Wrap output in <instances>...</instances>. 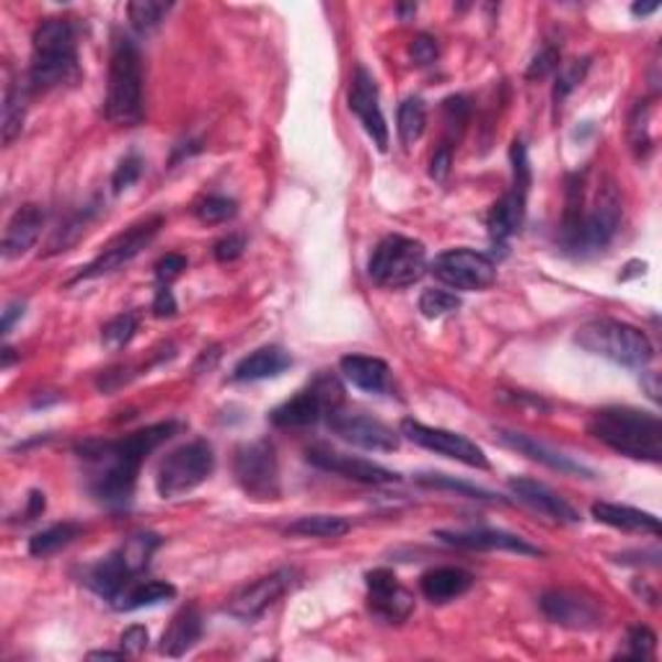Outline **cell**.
Returning <instances> with one entry per match:
<instances>
[{"instance_id": "1", "label": "cell", "mask_w": 662, "mask_h": 662, "mask_svg": "<svg viewBox=\"0 0 662 662\" xmlns=\"http://www.w3.org/2000/svg\"><path fill=\"white\" fill-rule=\"evenodd\" d=\"M176 422H161L138 430L122 441H88L78 445V456L88 464V487L96 500L109 508H124L135 495L140 466L155 448L176 435Z\"/></svg>"}, {"instance_id": "2", "label": "cell", "mask_w": 662, "mask_h": 662, "mask_svg": "<svg viewBox=\"0 0 662 662\" xmlns=\"http://www.w3.org/2000/svg\"><path fill=\"white\" fill-rule=\"evenodd\" d=\"M587 430L595 441L634 460H662V422L650 412L629 406H608L590 416Z\"/></svg>"}, {"instance_id": "3", "label": "cell", "mask_w": 662, "mask_h": 662, "mask_svg": "<svg viewBox=\"0 0 662 662\" xmlns=\"http://www.w3.org/2000/svg\"><path fill=\"white\" fill-rule=\"evenodd\" d=\"M107 119L119 128H132L143 119V63L138 44L124 34L111 40Z\"/></svg>"}, {"instance_id": "4", "label": "cell", "mask_w": 662, "mask_h": 662, "mask_svg": "<svg viewBox=\"0 0 662 662\" xmlns=\"http://www.w3.org/2000/svg\"><path fill=\"white\" fill-rule=\"evenodd\" d=\"M78 70L76 29L68 19H44L32 36V68H29V86L34 91H47Z\"/></svg>"}, {"instance_id": "5", "label": "cell", "mask_w": 662, "mask_h": 662, "mask_svg": "<svg viewBox=\"0 0 662 662\" xmlns=\"http://www.w3.org/2000/svg\"><path fill=\"white\" fill-rule=\"evenodd\" d=\"M575 341L590 355L606 357L623 368H644L654 357L650 337L637 326L616 318H593L575 334Z\"/></svg>"}, {"instance_id": "6", "label": "cell", "mask_w": 662, "mask_h": 662, "mask_svg": "<svg viewBox=\"0 0 662 662\" xmlns=\"http://www.w3.org/2000/svg\"><path fill=\"white\" fill-rule=\"evenodd\" d=\"M161 546V539L155 533H138L130 535L117 552H111L107 560L94 564L86 575V585L91 587L96 595L115 600L132 585L140 572L151 564V556L155 549Z\"/></svg>"}, {"instance_id": "7", "label": "cell", "mask_w": 662, "mask_h": 662, "mask_svg": "<svg viewBox=\"0 0 662 662\" xmlns=\"http://www.w3.org/2000/svg\"><path fill=\"white\" fill-rule=\"evenodd\" d=\"M621 213V197L614 184L598 189V197H595L590 210H587L585 205V213L583 218H579L577 228L562 241L564 251H569V254L575 257H590L604 251L608 243L614 241L616 234H619Z\"/></svg>"}, {"instance_id": "8", "label": "cell", "mask_w": 662, "mask_h": 662, "mask_svg": "<svg viewBox=\"0 0 662 662\" xmlns=\"http://www.w3.org/2000/svg\"><path fill=\"white\" fill-rule=\"evenodd\" d=\"M427 270V251L420 241L406 236H386L370 257L368 274L381 287H409L422 280Z\"/></svg>"}, {"instance_id": "9", "label": "cell", "mask_w": 662, "mask_h": 662, "mask_svg": "<svg viewBox=\"0 0 662 662\" xmlns=\"http://www.w3.org/2000/svg\"><path fill=\"white\" fill-rule=\"evenodd\" d=\"M215 471V453L213 445L205 441H195L171 451L155 476V489L163 500L189 495L192 489L205 485Z\"/></svg>"}, {"instance_id": "10", "label": "cell", "mask_w": 662, "mask_h": 662, "mask_svg": "<svg viewBox=\"0 0 662 662\" xmlns=\"http://www.w3.org/2000/svg\"><path fill=\"white\" fill-rule=\"evenodd\" d=\"M512 161V189L504 195L500 203H495L492 210L487 215V228L495 243L504 247V241L512 238L523 226L525 220V203L528 189H531V163H528L525 145L516 140L510 148Z\"/></svg>"}, {"instance_id": "11", "label": "cell", "mask_w": 662, "mask_h": 662, "mask_svg": "<svg viewBox=\"0 0 662 662\" xmlns=\"http://www.w3.org/2000/svg\"><path fill=\"white\" fill-rule=\"evenodd\" d=\"M341 386L334 376H318L308 389L280 404L270 414L274 427H311L341 404Z\"/></svg>"}, {"instance_id": "12", "label": "cell", "mask_w": 662, "mask_h": 662, "mask_svg": "<svg viewBox=\"0 0 662 662\" xmlns=\"http://www.w3.org/2000/svg\"><path fill=\"white\" fill-rule=\"evenodd\" d=\"M234 474L238 487L254 500H278L280 497V466L278 453L270 441L243 443L236 451Z\"/></svg>"}, {"instance_id": "13", "label": "cell", "mask_w": 662, "mask_h": 662, "mask_svg": "<svg viewBox=\"0 0 662 662\" xmlns=\"http://www.w3.org/2000/svg\"><path fill=\"white\" fill-rule=\"evenodd\" d=\"M430 272H433L435 280H441L443 285H448L451 290H466V293L487 290L489 285H495L497 280V267L492 259L471 249L443 251L441 257H435Z\"/></svg>"}, {"instance_id": "14", "label": "cell", "mask_w": 662, "mask_h": 662, "mask_svg": "<svg viewBox=\"0 0 662 662\" xmlns=\"http://www.w3.org/2000/svg\"><path fill=\"white\" fill-rule=\"evenodd\" d=\"M161 228H163L161 215H153V218H145V220L135 223V226L124 230V234H119L115 241H109L107 249H104L91 264L84 267V270L78 272L76 282L78 280H94V278H101V274L117 272L119 267L132 262V259H135L140 251H143L148 243L153 241L155 236H159Z\"/></svg>"}, {"instance_id": "15", "label": "cell", "mask_w": 662, "mask_h": 662, "mask_svg": "<svg viewBox=\"0 0 662 662\" xmlns=\"http://www.w3.org/2000/svg\"><path fill=\"white\" fill-rule=\"evenodd\" d=\"M295 585H297V572L290 567H282L278 572H272V575L259 577L257 583L241 587V590L228 600L226 614L234 616L238 621H254L262 614L270 611L278 600L285 598Z\"/></svg>"}, {"instance_id": "16", "label": "cell", "mask_w": 662, "mask_h": 662, "mask_svg": "<svg viewBox=\"0 0 662 662\" xmlns=\"http://www.w3.org/2000/svg\"><path fill=\"white\" fill-rule=\"evenodd\" d=\"M401 435L409 437L414 445H420V448H427L437 453V456L453 458L458 460V464L471 466V468H489V458L485 456V451L479 448V445L468 441L466 435L451 433V430L443 427H427L422 425V422L414 420H404L401 422Z\"/></svg>"}, {"instance_id": "17", "label": "cell", "mask_w": 662, "mask_h": 662, "mask_svg": "<svg viewBox=\"0 0 662 662\" xmlns=\"http://www.w3.org/2000/svg\"><path fill=\"white\" fill-rule=\"evenodd\" d=\"M326 420H329L332 433L339 435L345 443L355 445V448L378 451V453H391L399 448V433H393V427H389L381 420H376V416L334 409Z\"/></svg>"}, {"instance_id": "18", "label": "cell", "mask_w": 662, "mask_h": 662, "mask_svg": "<svg viewBox=\"0 0 662 662\" xmlns=\"http://www.w3.org/2000/svg\"><path fill=\"white\" fill-rule=\"evenodd\" d=\"M349 109L360 119V124L378 145V151H386L389 148V124H386V117L381 111L376 78L366 68L355 70L352 86H349Z\"/></svg>"}, {"instance_id": "19", "label": "cell", "mask_w": 662, "mask_h": 662, "mask_svg": "<svg viewBox=\"0 0 662 662\" xmlns=\"http://www.w3.org/2000/svg\"><path fill=\"white\" fill-rule=\"evenodd\" d=\"M308 464H314L322 471L345 476V479L360 481V485H393L399 481V474L391 471L381 464H373L368 458H357V456H347V453L339 451H329V448H311L306 453Z\"/></svg>"}, {"instance_id": "20", "label": "cell", "mask_w": 662, "mask_h": 662, "mask_svg": "<svg viewBox=\"0 0 662 662\" xmlns=\"http://www.w3.org/2000/svg\"><path fill=\"white\" fill-rule=\"evenodd\" d=\"M368 598L370 611L386 623H401L414 611V598L406 587H401L399 577L391 569L368 572Z\"/></svg>"}, {"instance_id": "21", "label": "cell", "mask_w": 662, "mask_h": 662, "mask_svg": "<svg viewBox=\"0 0 662 662\" xmlns=\"http://www.w3.org/2000/svg\"><path fill=\"white\" fill-rule=\"evenodd\" d=\"M546 619L560 623V627L590 631L600 627V608L595 600L572 590H552L541 598Z\"/></svg>"}, {"instance_id": "22", "label": "cell", "mask_w": 662, "mask_h": 662, "mask_svg": "<svg viewBox=\"0 0 662 662\" xmlns=\"http://www.w3.org/2000/svg\"><path fill=\"white\" fill-rule=\"evenodd\" d=\"M437 539L468 552H510L520 556H541V549L528 544L520 535L492 531V528H474V531H437Z\"/></svg>"}, {"instance_id": "23", "label": "cell", "mask_w": 662, "mask_h": 662, "mask_svg": "<svg viewBox=\"0 0 662 662\" xmlns=\"http://www.w3.org/2000/svg\"><path fill=\"white\" fill-rule=\"evenodd\" d=\"M510 492L516 495L520 502L528 504V508L539 512V516L554 520V523H562V525L579 523V512L572 508L564 497L556 495L554 489L541 485V481L525 479V476H516V479H510Z\"/></svg>"}, {"instance_id": "24", "label": "cell", "mask_w": 662, "mask_h": 662, "mask_svg": "<svg viewBox=\"0 0 662 662\" xmlns=\"http://www.w3.org/2000/svg\"><path fill=\"white\" fill-rule=\"evenodd\" d=\"M44 220H47V213L42 210L40 205H24L13 213V218L9 220L3 234V259H19L24 257L29 249L34 247L36 238H40Z\"/></svg>"}, {"instance_id": "25", "label": "cell", "mask_w": 662, "mask_h": 662, "mask_svg": "<svg viewBox=\"0 0 662 662\" xmlns=\"http://www.w3.org/2000/svg\"><path fill=\"white\" fill-rule=\"evenodd\" d=\"M500 441L508 445V448L523 453V456L539 460V464H544L549 468H554V471L560 474H569V476H585V479H590L593 471L590 468H585L583 464H577V460H572L569 456H564V453L554 451L552 445L535 441L531 435L523 433H510V430H502Z\"/></svg>"}, {"instance_id": "26", "label": "cell", "mask_w": 662, "mask_h": 662, "mask_svg": "<svg viewBox=\"0 0 662 662\" xmlns=\"http://www.w3.org/2000/svg\"><path fill=\"white\" fill-rule=\"evenodd\" d=\"M203 637V616L195 606H184L174 619H171L169 629L161 637V654L166 658H182Z\"/></svg>"}, {"instance_id": "27", "label": "cell", "mask_w": 662, "mask_h": 662, "mask_svg": "<svg viewBox=\"0 0 662 662\" xmlns=\"http://www.w3.org/2000/svg\"><path fill=\"white\" fill-rule=\"evenodd\" d=\"M593 518L598 520V523L616 528V531L660 535V520L654 518L652 512L629 508V504L595 502V504H593Z\"/></svg>"}, {"instance_id": "28", "label": "cell", "mask_w": 662, "mask_h": 662, "mask_svg": "<svg viewBox=\"0 0 662 662\" xmlns=\"http://www.w3.org/2000/svg\"><path fill=\"white\" fill-rule=\"evenodd\" d=\"M474 577L460 567H435L422 575L420 587L430 604H448L471 590Z\"/></svg>"}, {"instance_id": "29", "label": "cell", "mask_w": 662, "mask_h": 662, "mask_svg": "<svg viewBox=\"0 0 662 662\" xmlns=\"http://www.w3.org/2000/svg\"><path fill=\"white\" fill-rule=\"evenodd\" d=\"M290 366L293 357L282 347H259L234 368V381H267L282 376Z\"/></svg>"}, {"instance_id": "30", "label": "cell", "mask_w": 662, "mask_h": 662, "mask_svg": "<svg viewBox=\"0 0 662 662\" xmlns=\"http://www.w3.org/2000/svg\"><path fill=\"white\" fill-rule=\"evenodd\" d=\"M339 368L341 376L360 391L381 393L386 391V386H389V366H386L381 357L347 355L341 357Z\"/></svg>"}, {"instance_id": "31", "label": "cell", "mask_w": 662, "mask_h": 662, "mask_svg": "<svg viewBox=\"0 0 662 662\" xmlns=\"http://www.w3.org/2000/svg\"><path fill=\"white\" fill-rule=\"evenodd\" d=\"M176 595V587L171 583H161V579H148V583L130 585L119 598L115 600L117 611H140V608L159 606L163 600H171Z\"/></svg>"}, {"instance_id": "32", "label": "cell", "mask_w": 662, "mask_h": 662, "mask_svg": "<svg viewBox=\"0 0 662 662\" xmlns=\"http://www.w3.org/2000/svg\"><path fill=\"white\" fill-rule=\"evenodd\" d=\"M24 119H26V88H21V84L11 80L6 86V96H3V143L11 145L13 140L21 135L24 130Z\"/></svg>"}, {"instance_id": "33", "label": "cell", "mask_w": 662, "mask_h": 662, "mask_svg": "<svg viewBox=\"0 0 662 662\" xmlns=\"http://www.w3.org/2000/svg\"><path fill=\"white\" fill-rule=\"evenodd\" d=\"M80 535V525L78 523H57L47 528V531L34 533L32 539H29V554L32 556H52L57 554L59 549H65L68 544H73Z\"/></svg>"}, {"instance_id": "34", "label": "cell", "mask_w": 662, "mask_h": 662, "mask_svg": "<svg viewBox=\"0 0 662 662\" xmlns=\"http://www.w3.org/2000/svg\"><path fill=\"white\" fill-rule=\"evenodd\" d=\"M349 531V523L339 516H306L287 525V533L306 539H339Z\"/></svg>"}, {"instance_id": "35", "label": "cell", "mask_w": 662, "mask_h": 662, "mask_svg": "<svg viewBox=\"0 0 662 662\" xmlns=\"http://www.w3.org/2000/svg\"><path fill=\"white\" fill-rule=\"evenodd\" d=\"M427 124V109L422 99H406L399 107V138L406 148H412L422 138Z\"/></svg>"}, {"instance_id": "36", "label": "cell", "mask_w": 662, "mask_h": 662, "mask_svg": "<svg viewBox=\"0 0 662 662\" xmlns=\"http://www.w3.org/2000/svg\"><path fill=\"white\" fill-rule=\"evenodd\" d=\"M169 11L171 3H163V0H135V3L128 6L130 24L138 34H151L153 29H159Z\"/></svg>"}, {"instance_id": "37", "label": "cell", "mask_w": 662, "mask_h": 662, "mask_svg": "<svg viewBox=\"0 0 662 662\" xmlns=\"http://www.w3.org/2000/svg\"><path fill=\"white\" fill-rule=\"evenodd\" d=\"M416 481H420L422 487H433V489H451V492H458L464 497H471V500H485V502H500V497H495L492 492H487V489L466 485V481L453 479L448 474H420L416 476Z\"/></svg>"}, {"instance_id": "38", "label": "cell", "mask_w": 662, "mask_h": 662, "mask_svg": "<svg viewBox=\"0 0 662 662\" xmlns=\"http://www.w3.org/2000/svg\"><path fill=\"white\" fill-rule=\"evenodd\" d=\"M138 332V314H119L111 322L104 324L101 329V341L107 349H122L130 345L132 337Z\"/></svg>"}, {"instance_id": "39", "label": "cell", "mask_w": 662, "mask_h": 662, "mask_svg": "<svg viewBox=\"0 0 662 662\" xmlns=\"http://www.w3.org/2000/svg\"><path fill=\"white\" fill-rule=\"evenodd\" d=\"M460 308V301L456 293L448 290H425L420 297V311L425 318H443L456 314Z\"/></svg>"}, {"instance_id": "40", "label": "cell", "mask_w": 662, "mask_h": 662, "mask_svg": "<svg viewBox=\"0 0 662 662\" xmlns=\"http://www.w3.org/2000/svg\"><path fill=\"white\" fill-rule=\"evenodd\" d=\"M587 68H590V59H572V63L562 65L560 76H556V86H554L556 104L567 99V96L575 91L579 84H583Z\"/></svg>"}, {"instance_id": "41", "label": "cell", "mask_w": 662, "mask_h": 662, "mask_svg": "<svg viewBox=\"0 0 662 662\" xmlns=\"http://www.w3.org/2000/svg\"><path fill=\"white\" fill-rule=\"evenodd\" d=\"M236 213H238V205L234 203V199L220 197V195H210V197L199 199V203L195 205V215L203 223H226L234 218Z\"/></svg>"}, {"instance_id": "42", "label": "cell", "mask_w": 662, "mask_h": 662, "mask_svg": "<svg viewBox=\"0 0 662 662\" xmlns=\"http://www.w3.org/2000/svg\"><path fill=\"white\" fill-rule=\"evenodd\" d=\"M140 174H143V161H140V155H124L115 169V176H111V189H115V195H122L124 189H130L140 178Z\"/></svg>"}, {"instance_id": "43", "label": "cell", "mask_w": 662, "mask_h": 662, "mask_svg": "<svg viewBox=\"0 0 662 662\" xmlns=\"http://www.w3.org/2000/svg\"><path fill=\"white\" fill-rule=\"evenodd\" d=\"M560 68V50L556 47H544L539 55L533 57V63L528 65V80H541Z\"/></svg>"}, {"instance_id": "44", "label": "cell", "mask_w": 662, "mask_h": 662, "mask_svg": "<svg viewBox=\"0 0 662 662\" xmlns=\"http://www.w3.org/2000/svg\"><path fill=\"white\" fill-rule=\"evenodd\" d=\"M627 644H629V650H627L629 658H642V660H647L654 652L658 637H654L652 631L647 629V627H634V629L629 631Z\"/></svg>"}, {"instance_id": "45", "label": "cell", "mask_w": 662, "mask_h": 662, "mask_svg": "<svg viewBox=\"0 0 662 662\" xmlns=\"http://www.w3.org/2000/svg\"><path fill=\"white\" fill-rule=\"evenodd\" d=\"M243 249H247V238L230 234L215 243V259H218V262H236V259L243 254Z\"/></svg>"}, {"instance_id": "46", "label": "cell", "mask_w": 662, "mask_h": 662, "mask_svg": "<svg viewBox=\"0 0 662 662\" xmlns=\"http://www.w3.org/2000/svg\"><path fill=\"white\" fill-rule=\"evenodd\" d=\"M184 270H187V257L166 254L159 264H155V278L161 280V285H169V282L176 280Z\"/></svg>"}, {"instance_id": "47", "label": "cell", "mask_w": 662, "mask_h": 662, "mask_svg": "<svg viewBox=\"0 0 662 662\" xmlns=\"http://www.w3.org/2000/svg\"><path fill=\"white\" fill-rule=\"evenodd\" d=\"M409 52H412V59H414L416 65H433L435 59H437V42L433 40V36L420 34L412 42V47H409Z\"/></svg>"}, {"instance_id": "48", "label": "cell", "mask_w": 662, "mask_h": 662, "mask_svg": "<svg viewBox=\"0 0 662 662\" xmlns=\"http://www.w3.org/2000/svg\"><path fill=\"white\" fill-rule=\"evenodd\" d=\"M119 642H122V650L128 654H140L148 647V629L145 627L124 629L122 637H119Z\"/></svg>"}, {"instance_id": "49", "label": "cell", "mask_w": 662, "mask_h": 662, "mask_svg": "<svg viewBox=\"0 0 662 662\" xmlns=\"http://www.w3.org/2000/svg\"><path fill=\"white\" fill-rule=\"evenodd\" d=\"M451 163L453 151H448V148H437L433 161H430V176H433L435 182H443V178L451 174Z\"/></svg>"}, {"instance_id": "50", "label": "cell", "mask_w": 662, "mask_h": 662, "mask_svg": "<svg viewBox=\"0 0 662 662\" xmlns=\"http://www.w3.org/2000/svg\"><path fill=\"white\" fill-rule=\"evenodd\" d=\"M153 314L159 318H166V316L176 314V301H174V293H171L169 285H161L159 293H155Z\"/></svg>"}, {"instance_id": "51", "label": "cell", "mask_w": 662, "mask_h": 662, "mask_svg": "<svg viewBox=\"0 0 662 662\" xmlns=\"http://www.w3.org/2000/svg\"><path fill=\"white\" fill-rule=\"evenodd\" d=\"M24 316V301H13L6 306L3 311V334H11L13 324H17V318Z\"/></svg>"}, {"instance_id": "52", "label": "cell", "mask_w": 662, "mask_h": 662, "mask_svg": "<svg viewBox=\"0 0 662 662\" xmlns=\"http://www.w3.org/2000/svg\"><path fill=\"white\" fill-rule=\"evenodd\" d=\"M44 495L42 492H32L29 495V500H26V510H24V520L29 523V520H36V518H42V512H44Z\"/></svg>"}, {"instance_id": "53", "label": "cell", "mask_w": 662, "mask_h": 662, "mask_svg": "<svg viewBox=\"0 0 662 662\" xmlns=\"http://www.w3.org/2000/svg\"><path fill=\"white\" fill-rule=\"evenodd\" d=\"M658 9H660L658 3H634L631 6V13H634V17H650V13H654Z\"/></svg>"}, {"instance_id": "54", "label": "cell", "mask_w": 662, "mask_h": 662, "mask_svg": "<svg viewBox=\"0 0 662 662\" xmlns=\"http://www.w3.org/2000/svg\"><path fill=\"white\" fill-rule=\"evenodd\" d=\"M124 654H128V652H124V650H119V652L101 650V652H91V654H88V658H91V660H122Z\"/></svg>"}]
</instances>
